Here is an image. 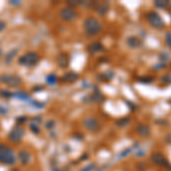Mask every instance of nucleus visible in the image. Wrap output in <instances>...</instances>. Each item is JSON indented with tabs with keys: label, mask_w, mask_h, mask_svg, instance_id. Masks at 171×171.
Returning a JSON list of instances; mask_svg holds the SVG:
<instances>
[{
	"label": "nucleus",
	"mask_w": 171,
	"mask_h": 171,
	"mask_svg": "<svg viewBox=\"0 0 171 171\" xmlns=\"http://www.w3.org/2000/svg\"><path fill=\"white\" fill-rule=\"evenodd\" d=\"M145 20L150 24V26H152L155 30H158V31L164 30L166 26H167L166 25V22L162 20L161 15L158 12H155V10H148V12H146Z\"/></svg>",
	"instance_id": "nucleus-1"
},
{
	"label": "nucleus",
	"mask_w": 171,
	"mask_h": 171,
	"mask_svg": "<svg viewBox=\"0 0 171 171\" xmlns=\"http://www.w3.org/2000/svg\"><path fill=\"white\" fill-rule=\"evenodd\" d=\"M83 29H85L86 33L94 37L100 33V31L103 30V25L100 24V22L95 18V17H88L85 22H83Z\"/></svg>",
	"instance_id": "nucleus-2"
},
{
	"label": "nucleus",
	"mask_w": 171,
	"mask_h": 171,
	"mask_svg": "<svg viewBox=\"0 0 171 171\" xmlns=\"http://www.w3.org/2000/svg\"><path fill=\"white\" fill-rule=\"evenodd\" d=\"M16 162V158L13 150L9 148L8 146L1 144L0 145V163L6 166H13Z\"/></svg>",
	"instance_id": "nucleus-3"
},
{
	"label": "nucleus",
	"mask_w": 171,
	"mask_h": 171,
	"mask_svg": "<svg viewBox=\"0 0 171 171\" xmlns=\"http://www.w3.org/2000/svg\"><path fill=\"white\" fill-rule=\"evenodd\" d=\"M151 162L153 163L154 166L160 168H166L171 170V163L169 162V160L167 158V156L161 152H154L151 155Z\"/></svg>",
	"instance_id": "nucleus-4"
},
{
	"label": "nucleus",
	"mask_w": 171,
	"mask_h": 171,
	"mask_svg": "<svg viewBox=\"0 0 171 171\" xmlns=\"http://www.w3.org/2000/svg\"><path fill=\"white\" fill-rule=\"evenodd\" d=\"M39 60H40V56L37 53L30 51V53L22 56L18 60V62H20V64L24 65V66H34L39 62Z\"/></svg>",
	"instance_id": "nucleus-5"
},
{
	"label": "nucleus",
	"mask_w": 171,
	"mask_h": 171,
	"mask_svg": "<svg viewBox=\"0 0 171 171\" xmlns=\"http://www.w3.org/2000/svg\"><path fill=\"white\" fill-rule=\"evenodd\" d=\"M83 127H85L87 130H89V131H93V133H96V131H99L100 130V124L99 122L97 121V119H95L93 116H88V118H86L83 120Z\"/></svg>",
	"instance_id": "nucleus-6"
},
{
	"label": "nucleus",
	"mask_w": 171,
	"mask_h": 171,
	"mask_svg": "<svg viewBox=\"0 0 171 171\" xmlns=\"http://www.w3.org/2000/svg\"><path fill=\"white\" fill-rule=\"evenodd\" d=\"M0 82L9 86V87H17V86H20L22 83V79L16 77V75H13V74H9V75L5 74V75L0 78Z\"/></svg>",
	"instance_id": "nucleus-7"
},
{
	"label": "nucleus",
	"mask_w": 171,
	"mask_h": 171,
	"mask_svg": "<svg viewBox=\"0 0 171 171\" xmlns=\"http://www.w3.org/2000/svg\"><path fill=\"white\" fill-rule=\"evenodd\" d=\"M24 136V130L22 127H14L12 129V131L8 133V138L10 141H13V143H18V141L22 140V138Z\"/></svg>",
	"instance_id": "nucleus-8"
},
{
	"label": "nucleus",
	"mask_w": 171,
	"mask_h": 171,
	"mask_svg": "<svg viewBox=\"0 0 171 171\" xmlns=\"http://www.w3.org/2000/svg\"><path fill=\"white\" fill-rule=\"evenodd\" d=\"M60 18H62L63 21L70 22V21H73V20H75V17L78 16V14H77V12H75V10H74L73 8L66 7V8H63L62 10H60Z\"/></svg>",
	"instance_id": "nucleus-9"
},
{
	"label": "nucleus",
	"mask_w": 171,
	"mask_h": 171,
	"mask_svg": "<svg viewBox=\"0 0 171 171\" xmlns=\"http://www.w3.org/2000/svg\"><path fill=\"white\" fill-rule=\"evenodd\" d=\"M144 43V40L140 38V37H137V35H130L128 39H127V45L131 49H138L140 48Z\"/></svg>",
	"instance_id": "nucleus-10"
},
{
	"label": "nucleus",
	"mask_w": 171,
	"mask_h": 171,
	"mask_svg": "<svg viewBox=\"0 0 171 171\" xmlns=\"http://www.w3.org/2000/svg\"><path fill=\"white\" fill-rule=\"evenodd\" d=\"M135 131H136L137 135H139L140 137H144V138H147V137H150V135H151L150 126L146 123L137 124L136 128H135Z\"/></svg>",
	"instance_id": "nucleus-11"
},
{
	"label": "nucleus",
	"mask_w": 171,
	"mask_h": 171,
	"mask_svg": "<svg viewBox=\"0 0 171 171\" xmlns=\"http://www.w3.org/2000/svg\"><path fill=\"white\" fill-rule=\"evenodd\" d=\"M95 10L100 15V16H104L108 13L110 10V5L107 2H99V4L95 5Z\"/></svg>",
	"instance_id": "nucleus-12"
},
{
	"label": "nucleus",
	"mask_w": 171,
	"mask_h": 171,
	"mask_svg": "<svg viewBox=\"0 0 171 171\" xmlns=\"http://www.w3.org/2000/svg\"><path fill=\"white\" fill-rule=\"evenodd\" d=\"M103 50H104V46L100 42H93L88 46V51L90 54H96V53H99V51Z\"/></svg>",
	"instance_id": "nucleus-13"
},
{
	"label": "nucleus",
	"mask_w": 171,
	"mask_h": 171,
	"mask_svg": "<svg viewBox=\"0 0 171 171\" xmlns=\"http://www.w3.org/2000/svg\"><path fill=\"white\" fill-rule=\"evenodd\" d=\"M18 160H20L23 164H27L31 160L30 153H27V151H21V152L18 153Z\"/></svg>",
	"instance_id": "nucleus-14"
},
{
	"label": "nucleus",
	"mask_w": 171,
	"mask_h": 171,
	"mask_svg": "<svg viewBox=\"0 0 171 171\" xmlns=\"http://www.w3.org/2000/svg\"><path fill=\"white\" fill-rule=\"evenodd\" d=\"M78 74L77 73H74V72H68L66 73L64 77H63V81L64 82H68V83H71V82H74V81H77L78 80Z\"/></svg>",
	"instance_id": "nucleus-15"
},
{
	"label": "nucleus",
	"mask_w": 171,
	"mask_h": 171,
	"mask_svg": "<svg viewBox=\"0 0 171 171\" xmlns=\"http://www.w3.org/2000/svg\"><path fill=\"white\" fill-rule=\"evenodd\" d=\"M154 6H155V8L158 9H167L169 8L170 2L167 0H156V1H154Z\"/></svg>",
	"instance_id": "nucleus-16"
},
{
	"label": "nucleus",
	"mask_w": 171,
	"mask_h": 171,
	"mask_svg": "<svg viewBox=\"0 0 171 171\" xmlns=\"http://www.w3.org/2000/svg\"><path fill=\"white\" fill-rule=\"evenodd\" d=\"M137 80L143 85H151V83H153L155 81V78L153 75H144V77L138 78Z\"/></svg>",
	"instance_id": "nucleus-17"
},
{
	"label": "nucleus",
	"mask_w": 171,
	"mask_h": 171,
	"mask_svg": "<svg viewBox=\"0 0 171 171\" xmlns=\"http://www.w3.org/2000/svg\"><path fill=\"white\" fill-rule=\"evenodd\" d=\"M130 122H131V118H130V116H124L122 119H120L119 121H116L115 124L118 127H120V128H124V127H127Z\"/></svg>",
	"instance_id": "nucleus-18"
},
{
	"label": "nucleus",
	"mask_w": 171,
	"mask_h": 171,
	"mask_svg": "<svg viewBox=\"0 0 171 171\" xmlns=\"http://www.w3.org/2000/svg\"><path fill=\"white\" fill-rule=\"evenodd\" d=\"M90 100L93 103H102L103 100H104V96H103L102 93L95 91L94 94L90 96Z\"/></svg>",
	"instance_id": "nucleus-19"
},
{
	"label": "nucleus",
	"mask_w": 171,
	"mask_h": 171,
	"mask_svg": "<svg viewBox=\"0 0 171 171\" xmlns=\"http://www.w3.org/2000/svg\"><path fill=\"white\" fill-rule=\"evenodd\" d=\"M57 64L60 65V67H66L68 64V58L66 55H60L57 57Z\"/></svg>",
	"instance_id": "nucleus-20"
},
{
	"label": "nucleus",
	"mask_w": 171,
	"mask_h": 171,
	"mask_svg": "<svg viewBox=\"0 0 171 171\" xmlns=\"http://www.w3.org/2000/svg\"><path fill=\"white\" fill-rule=\"evenodd\" d=\"M99 79L102 80V81H110L113 79V73H103L99 75Z\"/></svg>",
	"instance_id": "nucleus-21"
},
{
	"label": "nucleus",
	"mask_w": 171,
	"mask_h": 171,
	"mask_svg": "<svg viewBox=\"0 0 171 171\" xmlns=\"http://www.w3.org/2000/svg\"><path fill=\"white\" fill-rule=\"evenodd\" d=\"M158 58H160V60H161V63H166V64H167V60L170 58V56H169L168 53L162 51V53L160 54V56H158Z\"/></svg>",
	"instance_id": "nucleus-22"
},
{
	"label": "nucleus",
	"mask_w": 171,
	"mask_h": 171,
	"mask_svg": "<svg viewBox=\"0 0 171 171\" xmlns=\"http://www.w3.org/2000/svg\"><path fill=\"white\" fill-rule=\"evenodd\" d=\"M164 41H166V45L167 47L171 50V31H168L166 33V37H164Z\"/></svg>",
	"instance_id": "nucleus-23"
},
{
	"label": "nucleus",
	"mask_w": 171,
	"mask_h": 171,
	"mask_svg": "<svg viewBox=\"0 0 171 171\" xmlns=\"http://www.w3.org/2000/svg\"><path fill=\"white\" fill-rule=\"evenodd\" d=\"M46 81L48 82V85H55L56 81H57V78H56L54 74H49V75L46 78Z\"/></svg>",
	"instance_id": "nucleus-24"
},
{
	"label": "nucleus",
	"mask_w": 171,
	"mask_h": 171,
	"mask_svg": "<svg viewBox=\"0 0 171 171\" xmlns=\"http://www.w3.org/2000/svg\"><path fill=\"white\" fill-rule=\"evenodd\" d=\"M161 81H162V83H166V85H170V83H171V74H169V73L164 74V75L161 78Z\"/></svg>",
	"instance_id": "nucleus-25"
},
{
	"label": "nucleus",
	"mask_w": 171,
	"mask_h": 171,
	"mask_svg": "<svg viewBox=\"0 0 171 171\" xmlns=\"http://www.w3.org/2000/svg\"><path fill=\"white\" fill-rule=\"evenodd\" d=\"M136 168L138 171H146L147 170V163L145 162H139L136 164Z\"/></svg>",
	"instance_id": "nucleus-26"
},
{
	"label": "nucleus",
	"mask_w": 171,
	"mask_h": 171,
	"mask_svg": "<svg viewBox=\"0 0 171 171\" xmlns=\"http://www.w3.org/2000/svg\"><path fill=\"white\" fill-rule=\"evenodd\" d=\"M30 129H31V131H32V133H40V130H39V126H38V124L34 123L33 121H32V122H31V124H30Z\"/></svg>",
	"instance_id": "nucleus-27"
},
{
	"label": "nucleus",
	"mask_w": 171,
	"mask_h": 171,
	"mask_svg": "<svg viewBox=\"0 0 171 171\" xmlns=\"http://www.w3.org/2000/svg\"><path fill=\"white\" fill-rule=\"evenodd\" d=\"M167 67V64L166 63H158V64H156L155 66H153V70H155V71H160V70H163V68Z\"/></svg>",
	"instance_id": "nucleus-28"
},
{
	"label": "nucleus",
	"mask_w": 171,
	"mask_h": 171,
	"mask_svg": "<svg viewBox=\"0 0 171 171\" xmlns=\"http://www.w3.org/2000/svg\"><path fill=\"white\" fill-rule=\"evenodd\" d=\"M127 105H129V107H130L131 112H136L137 110H138V106H137L136 104H133L131 102H127Z\"/></svg>",
	"instance_id": "nucleus-29"
},
{
	"label": "nucleus",
	"mask_w": 171,
	"mask_h": 171,
	"mask_svg": "<svg viewBox=\"0 0 171 171\" xmlns=\"http://www.w3.org/2000/svg\"><path fill=\"white\" fill-rule=\"evenodd\" d=\"M163 139H164V141H166L167 144H171V131L170 133H168L166 136L163 137Z\"/></svg>",
	"instance_id": "nucleus-30"
},
{
	"label": "nucleus",
	"mask_w": 171,
	"mask_h": 171,
	"mask_svg": "<svg viewBox=\"0 0 171 171\" xmlns=\"http://www.w3.org/2000/svg\"><path fill=\"white\" fill-rule=\"evenodd\" d=\"M16 96H17V97H20V98H23V99H27V98H29V96H27L26 94H24L23 91H21L20 94H16Z\"/></svg>",
	"instance_id": "nucleus-31"
},
{
	"label": "nucleus",
	"mask_w": 171,
	"mask_h": 171,
	"mask_svg": "<svg viewBox=\"0 0 171 171\" xmlns=\"http://www.w3.org/2000/svg\"><path fill=\"white\" fill-rule=\"evenodd\" d=\"M94 168H95L94 164H90V166H87V167L83 168V170H81V171H90V170H93Z\"/></svg>",
	"instance_id": "nucleus-32"
},
{
	"label": "nucleus",
	"mask_w": 171,
	"mask_h": 171,
	"mask_svg": "<svg viewBox=\"0 0 171 171\" xmlns=\"http://www.w3.org/2000/svg\"><path fill=\"white\" fill-rule=\"evenodd\" d=\"M54 126H55V122H54V121H49V122H48L47 128L49 129V130H50V129L53 128V127H54Z\"/></svg>",
	"instance_id": "nucleus-33"
},
{
	"label": "nucleus",
	"mask_w": 171,
	"mask_h": 171,
	"mask_svg": "<svg viewBox=\"0 0 171 171\" xmlns=\"http://www.w3.org/2000/svg\"><path fill=\"white\" fill-rule=\"evenodd\" d=\"M5 29V24H4V22L2 21H0V32H1V31L4 30Z\"/></svg>",
	"instance_id": "nucleus-34"
},
{
	"label": "nucleus",
	"mask_w": 171,
	"mask_h": 171,
	"mask_svg": "<svg viewBox=\"0 0 171 171\" xmlns=\"http://www.w3.org/2000/svg\"><path fill=\"white\" fill-rule=\"evenodd\" d=\"M56 171H70L68 169H66V168H64V169H57Z\"/></svg>",
	"instance_id": "nucleus-35"
},
{
	"label": "nucleus",
	"mask_w": 171,
	"mask_h": 171,
	"mask_svg": "<svg viewBox=\"0 0 171 171\" xmlns=\"http://www.w3.org/2000/svg\"><path fill=\"white\" fill-rule=\"evenodd\" d=\"M168 9H169V13H170V15H171V5L169 6V8H168Z\"/></svg>",
	"instance_id": "nucleus-36"
},
{
	"label": "nucleus",
	"mask_w": 171,
	"mask_h": 171,
	"mask_svg": "<svg viewBox=\"0 0 171 171\" xmlns=\"http://www.w3.org/2000/svg\"><path fill=\"white\" fill-rule=\"evenodd\" d=\"M170 68H171V63H170Z\"/></svg>",
	"instance_id": "nucleus-37"
}]
</instances>
